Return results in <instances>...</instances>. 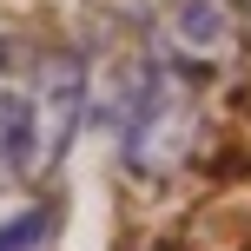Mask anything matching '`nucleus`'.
<instances>
[{"instance_id":"obj_1","label":"nucleus","mask_w":251,"mask_h":251,"mask_svg":"<svg viewBox=\"0 0 251 251\" xmlns=\"http://www.w3.org/2000/svg\"><path fill=\"white\" fill-rule=\"evenodd\" d=\"M86 119V60L40 33H0V192H20L66 159Z\"/></svg>"},{"instance_id":"obj_2","label":"nucleus","mask_w":251,"mask_h":251,"mask_svg":"<svg viewBox=\"0 0 251 251\" xmlns=\"http://www.w3.org/2000/svg\"><path fill=\"white\" fill-rule=\"evenodd\" d=\"M146 33V60L172 66L185 79H212L238 60V0H126Z\"/></svg>"},{"instance_id":"obj_3","label":"nucleus","mask_w":251,"mask_h":251,"mask_svg":"<svg viewBox=\"0 0 251 251\" xmlns=\"http://www.w3.org/2000/svg\"><path fill=\"white\" fill-rule=\"evenodd\" d=\"M199 79L172 73V66L146 60L126 86V113H119V146L132 172H172L192 146V126H199V106H192Z\"/></svg>"},{"instance_id":"obj_4","label":"nucleus","mask_w":251,"mask_h":251,"mask_svg":"<svg viewBox=\"0 0 251 251\" xmlns=\"http://www.w3.org/2000/svg\"><path fill=\"white\" fill-rule=\"evenodd\" d=\"M47 231H53V212H47V205H33V212H20V218L0 225V251H40V245H47Z\"/></svg>"}]
</instances>
